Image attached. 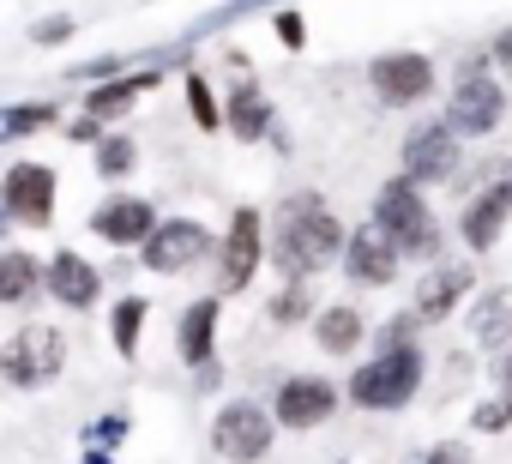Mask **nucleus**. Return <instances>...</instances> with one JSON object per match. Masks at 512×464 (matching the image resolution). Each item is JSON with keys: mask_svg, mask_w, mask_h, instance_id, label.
I'll return each instance as SVG.
<instances>
[{"mask_svg": "<svg viewBox=\"0 0 512 464\" xmlns=\"http://www.w3.org/2000/svg\"><path fill=\"white\" fill-rule=\"evenodd\" d=\"M344 248V223L332 217V205L320 193H290L278 211V236H272V260L290 284H302L308 272H320L326 260H338Z\"/></svg>", "mask_w": 512, "mask_h": 464, "instance_id": "obj_1", "label": "nucleus"}, {"mask_svg": "<svg viewBox=\"0 0 512 464\" xmlns=\"http://www.w3.org/2000/svg\"><path fill=\"white\" fill-rule=\"evenodd\" d=\"M416 386H422V350H416V344H386L374 362L356 368L350 398H356L362 410H404V404L416 398Z\"/></svg>", "mask_w": 512, "mask_h": 464, "instance_id": "obj_2", "label": "nucleus"}, {"mask_svg": "<svg viewBox=\"0 0 512 464\" xmlns=\"http://www.w3.org/2000/svg\"><path fill=\"white\" fill-rule=\"evenodd\" d=\"M61 368H67V338L55 326H25V332H13L0 344V380L7 386L31 392V386H49Z\"/></svg>", "mask_w": 512, "mask_h": 464, "instance_id": "obj_3", "label": "nucleus"}, {"mask_svg": "<svg viewBox=\"0 0 512 464\" xmlns=\"http://www.w3.org/2000/svg\"><path fill=\"white\" fill-rule=\"evenodd\" d=\"M374 223L386 229V242H392L398 254H440V236H434V223H428V205L416 199V187H410L404 175L380 187Z\"/></svg>", "mask_w": 512, "mask_h": 464, "instance_id": "obj_4", "label": "nucleus"}, {"mask_svg": "<svg viewBox=\"0 0 512 464\" xmlns=\"http://www.w3.org/2000/svg\"><path fill=\"white\" fill-rule=\"evenodd\" d=\"M211 446H217V458H229V464H260V458L272 452V416H266L260 404L235 398V404H223V410L211 416Z\"/></svg>", "mask_w": 512, "mask_h": 464, "instance_id": "obj_5", "label": "nucleus"}, {"mask_svg": "<svg viewBox=\"0 0 512 464\" xmlns=\"http://www.w3.org/2000/svg\"><path fill=\"white\" fill-rule=\"evenodd\" d=\"M260 260H266V223H260V211H253V205H241V211L229 217L223 248H217V290H223V296L247 290L253 272H260Z\"/></svg>", "mask_w": 512, "mask_h": 464, "instance_id": "obj_6", "label": "nucleus"}, {"mask_svg": "<svg viewBox=\"0 0 512 464\" xmlns=\"http://www.w3.org/2000/svg\"><path fill=\"white\" fill-rule=\"evenodd\" d=\"M0 211H7L13 223H25V229H43V223H55V169L49 163H13L7 169V181H0Z\"/></svg>", "mask_w": 512, "mask_h": 464, "instance_id": "obj_7", "label": "nucleus"}, {"mask_svg": "<svg viewBox=\"0 0 512 464\" xmlns=\"http://www.w3.org/2000/svg\"><path fill=\"white\" fill-rule=\"evenodd\" d=\"M139 248H145V266H151V272L175 278V272H193V266L211 254V229H205V223H193V217H169V223H157V229H151Z\"/></svg>", "mask_w": 512, "mask_h": 464, "instance_id": "obj_8", "label": "nucleus"}, {"mask_svg": "<svg viewBox=\"0 0 512 464\" xmlns=\"http://www.w3.org/2000/svg\"><path fill=\"white\" fill-rule=\"evenodd\" d=\"M91 229H97L109 248H139L151 229H157V205L139 199V193H115V199H103L91 211Z\"/></svg>", "mask_w": 512, "mask_h": 464, "instance_id": "obj_9", "label": "nucleus"}, {"mask_svg": "<svg viewBox=\"0 0 512 464\" xmlns=\"http://www.w3.org/2000/svg\"><path fill=\"white\" fill-rule=\"evenodd\" d=\"M368 73H374L380 103H392V109L422 103V97L434 91V61H428V55H380Z\"/></svg>", "mask_w": 512, "mask_h": 464, "instance_id": "obj_10", "label": "nucleus"}, {"mask_svg": "<svg viewBox=\"0 0 512 464\" xmlns=\"http://www.w3.org/2000/svg\"><path fill=\"white\" fill-rule=\"evenodd\" d=\"M43 290L61 302V308H73V314H85V308H97V296H103V278H97V266L85 260V254H73V248H61L49 266H43Z\"/></svg>", "mask_w": 512, "mask_h": 464, "instance_id": "obj_11", "label": "nucleus"}, {"mask_svg": "<svg viewBox=\"0 0 512 464\" xmlns=\"http://www.w3.org/2000/svg\"><path fill=\"white\" fill-rule=\"evenodd\" d=\"M272 410H278V422H284V428H320V422L338 410V392H332V380L296 374V380H284V386H278Z\"/></svg>", "mask_w": 512, "mask_h": 464, "instance_id": "obj_12", "label": "nucleus"}, {"mask_svg": "<svg viewBox=\"0 0 512 464\" xmlns=\"http://www.w3.org/2000/svg\"><path fill=\"white\" fill-rule=\"evenodd\" d=\"M500 109H506L500 85H494V79H482V73H470V79L452 91V109H446V133H494Z\"/></svg>", "mask_w": 512, "mask_h": 464, "instance_id": "obj_13", "label": "nucleus"}, {"mask_svg": "<svg viewBox=\"0 0 512 464\" xmlns=\"http://www.w3.org/2000/svg\"><path fill=\"white\" fill-rule=\"evenodd\" d=\"M458 169V133H446V121L440 127H422L410 145H404V181L416 187V181H446Z\"/></svg>", "mask_w": 512, "mask_h": 464, "instance_id": "obj_14", "label": "nucleus"}, {"mask_svg": "<svg viewBox=\"0 0 512 464\" xmlns=\"http://www.w3.org/2000/svg\"><path fill=\"white\" fill-rule=\"evenodd\" d=\"M344 266H350L356 284H392L398 278V248L386 242L380 223H368V229H356V236L344 242Z\"/></svg>", "mask_w": 512, "mask_h": 464, "instance_id": "obj_15", "label": "nucleus"}, {"mask_svg": "<svg viewBox=\"0 0 512 464\" xmlns=\"http://www.w3.org/2000/svg\"><path fill=\"white\" fill-rule=\"evenodd\" d=\"M506 211H512V175H500L482 199H470V205H464V242H470V248H494V242H500Z\"/></svg>", "mask_w": 512, "mask_h": 464, "instance_id": "obj_16", "label": "nucleus"}, {"mask_svg": "<svg viewBox=\"0 0 512 464\" xmlns=\"http://www.w3.org/2000/svg\"><path fill=\"white\" fill-rule=\"evenodd\" d=\"M43 296V260L25 248H0V308H25Z\"/></svg>", "mask_w": 512, "mask_h": 464, "instance_id": "obj_17", "label": "nucleus"}, {"mask_svg": "<svg viewBox=\"0 0 512 464\" xmlns=\"http://www.w3.org/2000/svg\"><path fill=\"white\" fill-rule=\"evenodd\" d=\"M175 344H181V362H187V368H205V362H211V344H217V296H199V302L181 314Z\"/></svg>", "mask_w": 512, "mask_h": 464, "instance_id": "obj_18", "label": "nucleus"}, {"mask_svg": "<svg viewBox=\"0 0 512 464\" xmlns=\"http://www.w3.org/2000/svg\"><path fill=\"white\" fill-rule=\"evenodd\" d=\"M464 290H470V266H434L416 290V320H446Z\"/></svg>", "mask_w": 512, "mask_h": 464, "instance_id": "obj_19", "label": "nucleus"}, {"mask_svg": "<svg viewBox=\"0 0 512 464\" xmlns=\"http://www.w3.org/2000/svg\"><path fill=\"white\" fill-rule=\"evenodd\" d=\"M223 121L235 127V139H266V127H272V103L260 97V85H253V79H241L235 97H229V115H223Z\"/></svg>", "mask_w": 512, "mask_h": 464, "instance_id": "obj_20", "label": "nucleus"}, {"mask_svg": "<svg viewBox=\"0 0 512 464\" xmlns=\"http://www.w3.org/2000/svg\"><path fill=\"white\" fill-rule=\"evenodd\" d=\"M151 85H157V73H133V79L97 85V91H91V103H85V115H91V121H121V115L139 103V91H151Z\"/></svg>", "mask_w": 512, "mask_h": 464, "instance_id": "obj_21", "label": "nucleus"}, {"mask_svg": "<svg viewBox=\"0 0 512 464\" xmlns=\"http://www.w3.org/2000/svg\"><path fill=\"white\" fill-rule=\"evenodd\" d=\"M314 338H320V350H332V356H350V350L362 344V314H356V308H320V320H314Z\"/></svg>", "mask_w": 512, "mask_h": 464, "instance_id": "obj_22", "label": "nucleus"}, {"mask_svg": "<svg viewBox=\"0 0 512 464\" xmlns=\"http://www.w3.org/2000/svg\"><path fill=\"white\" fill-rule=\"evenodd\" d=\"M476 338H482L488 350L512 338V302H506V290H488V296L476 302Z\"/></svg>", "mask_w": 512, "mask_h": 464, "instance_id": "obj_23", "label": "nucleus"}, {"mask_svg": "<svg viewBox=\"0 0 512 464\" xmlns=\"http://www.w3.org/2000/svg\"><path fill=\"white\" fill-rule=\"evenodd\" d=\"M133 157H139V151H133L127 133H103V139H97V175H103V181H121V175L133 169Z\"/></svg>", "mask_w": 512, "mask_h": 464, "instance_id": "obj_24", "label": "nucleus"}, {"mask_svg": "<svg viewBox=\"0 0 512 464\" xmlns=\"http://www.w3.org/2000/svg\"><path fill=\"white\" fill-rule=\"evenodd\" d=\"M145 314H151V308H145L139 296H127V302L115 308V326H109V332H115V350H121V356L139 350V326H145Z\"/></svg>", "mask_w": 512, "mask_h": 464, "instance_id": "obj_25", "label": "nucleus"}, {"mask_svg": "<svg viewBox=\"0 0 512 464\" xmlns=\"http://www.w3.org/2000/svg\"><path fill=\"white\" fill-rule=\"evenodd\" d=\"M55 121V103H19V109H0V133H37Z\"/></svg>", "mask_w": 512, "mask_h": 464, "instance_id": "obj_26", "label": "nucleus"}, {"mask_svg": "<svg viewBox=\"0 0 512 464\" xmlns=\"http://www.w3.org/2000/svg\"><path fill=\"white\" fill-rule=\"evenodd\" d=\"M187 109H193V121H199L205 133H217V127H223V115H217V97H211V85H205L199 73H187Z\"/></svg>", "mask_w": 512, "mask_h": 464, "instance_id": "obj_27", "label": "nucleus"}, {"mask_svg": "<svg viewBox=\"0 0 512 464\" xmlns=\"http://www.w3.org/2000/svg\"><path fill=\"white\" fill-rule=\"evenodd\" d=\"M302 314H308V290H302V284H284V296L272 302V320H278V326H296Z\"/></svg>", "mask_w": 512, "mask_h": 464, "instance_id": "obj_28", "label": "nucleus"}, {"mask_svg": "<svg viewBox=\"0 0 512 464\" xmlns=\"http://www.w3.org/2000/svg\"><path fill=\"white\" fill-rule=\"evenodd\" d=\"M422 464H464V446H458V440H446V446L422 452Z\"/></svg>", "mask_w": 512, "mask_h": 464, "instance_id": "obj_29", "label": "nucleus"}, {"mask_svg": "<svg viewBox=\"0 0 512 464\" xmlns=\"http://www.w3.org/2000/svg\"><path fill=\"white\" fill-rule=\"evenodd\" d=\"M278 37H284L290 49H302V19H296V13H284V19H278Z\"/></svg>", "mask_w": 512, "mask_h": 464, "instance_id": "obj_30", "label": "nucleus"}, {"mask_svg": "<svg viewBox=\"0 0 512 464\" xmlns=\"http://www.w3.org/2000/svg\"><path fill=\"white\" fill-rule=\"evenodd\" d=\"M67 31H73V25H67V19H49V25H43V31H37V43H61V37H67Z\"/></svg>", "mask_w": 512, "mask_h": 464, "instance_id": "obj_31", "label": "nucleus"}, {"mask_svg": "<svg viewBox=\"0 0 512 464\" xmlns=\"http://www.w3.org/2000/svg\"><path fill=\"white\" fill-rule=\"evenodd\" d=\"M67 139H103V127L85 115V121H73V127H67Z\"/></svg>", "mask_w": 512, "mask_h": 464, "instance_id": "obj_32", "label": "nucleus"}, {"mask_svg": "<svg viewBox=\"0 0 512 464\" xmlns=\"http://www.w3.org/2000/svg\"><path fill=\"white\" fill-rule=\"evenodd\" d=\"M494 55H500L506 67H512V31H500V43H494Z\"/></svg>", "mask_w": 512, "mask_h": 464, "instance_id": "obj_33", "label": "nucleus"}, {"mask_svg": "<svg viewBox=\"0 0 512 464\" xmlns=\"http://www.w3.org/2000/svg\"><path fill=\"white\" fill-rule=\"evenodd\" d=\"M85 464H109V452H85Z\"/></svg>", "mask_w": 512, "mask_h": 464, "instance_id": "obj_34", "label": "nucleus"}, {"mask_svg": "<svg viewBox=\"0 0 512 464\" xmlns=\"http://www.w3.org/2000/svg\"><path fill=\"white\" fill-rule=\"evenodd\" d=\"M7 223H13V217H7V211H0V236H7Z\"/></svg>", "mask_w": 512, "mask_h": 464, "instance_id": "obj_35", "label": "nucleus"}]
</instances>
